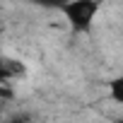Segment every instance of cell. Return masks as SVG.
<instances>
[{
    "label": "cell",
    "instance_id": "1",
    "mask_svg": "<svg viewBox=\"0 0 123 123\" xmlns=\"http://www.w3.org/2000/svg\"><path fill=\"white\" fill-rule=\"evenodd\" d=\"M104 0H68L65 7L60 10V15L65 17V22L70 24L73 31L85 34L94 27L99 12H101Z\"/></svg>",
    "mask_w": 123,
    "mask_h": 123
},
{
    "label": "cell",
    "instance_id": "3",
    "mask_svg": "<svg viewBox=\"0 0 123 123\" xmlns=\"http://www.w3.org/2000/svg\"><path fill=\"white\" fill-rule=\"evenodd\" d=\"M109 99L123 106V75H116L113 80H109Z\"/></svg>",
    "mask_w": 123,
    "mask_h": 123
},
{
    "label": "cell",
    "instance_id": "4",
    "mask_svg": "<svg viewBox=\"0 0 123 123\" xmlns=\"http://www.w3.org/2000/svg\"><path fill=\"white\" fill-rule=\"evenodd\" d=\"M65 3L68 0H31V5H36L41 10H58V12L65 7Z\"/></svg>",
    "mask_w": 123,
    "mask_h": 123
},
{
    "label": "cell",
    "instance_id": "2",
    "mask_svg": "<svg viewBox=\"0 0 123 123\" xmlns=\"http://www.w3.org/2000/svg\"><path fill=\"white\" fill-rule=\"evenodd\" d=\"M19 75H24V65L19 63V60L0 55V85H7L10 80H15Z\"/></svg>",
    "mask_w": 123,
    "mask_h": 123
}]
</instances>
